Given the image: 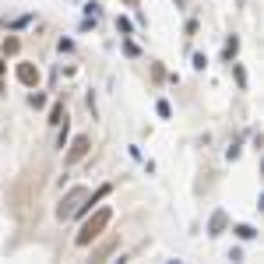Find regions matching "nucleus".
<instances>
[{
  "mask_svg": "<svg viewBox=\"0 0 264 264\" xmlns=\"http://www.w3.org/2000/svg\"><path fill=\"white\" fill-rule=\"evenodd\" d=\"M236 236H240V240H254L257 232H254V226H236Z\"/></svg>",
  "mask_w": 264,
  "mask_h": 264,
  "instance_id": "9d476101",
  "label": "nucleus"
},
{
  "mask_svg": "<svg viewBox=\"0 0 264 264\" xmlns=\"http://www.w3.org/2000/svg\"><path fill=\"white\" fill-rule=\"evenodd\" d=\"M64 148H67V162H81V158L92 152V138H88V134H78L70 144H64Z\"/></svg>",
  "mask_w": 264,
  "mask_h": 264,
  "instance_id": "7ed1b4c3",
  "label": "nucleus"
},
{
  "mask_svg": "<svg viewBox=\"0 0 264 264\" xmlns=\"http://www.w3.org/2000/svg\"><path fill=\"white\" fill-rule=\"evenodd\" d=\"M116 28H120V32H130V28H134V25H130L127 18H116Z\"/></svg>",
  "mask_w": 264,
  "mask_h": 264,
  "instance_id": "ddd939ff",
  "label": "nucleus"
},
{
  "mask_svg": "<svg viewBox=\"0 0 264 264\" xmlns=\"http://www.w3.org/2000/svg\"><path fill=\"white\" fill-rule=\"evenodd\" d=\"M222 229H226V211H215V218H211V236H218Z\"/></svg>",
  "mask_w": 264,
  "mask_h": 264,
  "instance_id": "423d86ee",
  "label": "nucleus"
},
{
  "mask_svg": "<svg viewBox=\"0 0 264 264\" xmlns=\"http://www.w3.org/2000/svg\"><path fill=\"white\" fill-rule=\"evenodd\" d=\"M236 53H240V39L232 35V39L226 42V60H232V56H236Z\"/></svg>",
  "mask_w": 264,
  "mask_h": 264,
  "instance_id": "6e6552de",
  "label": "nucleus"
},
{
  "mask_svg": "<svg viewBox=\"0 0 264 264\" xmlns=\"http://www.w3.org/2000/svg\"><path fill=\"white\" fill-rule=\"evenodd\" d=\"M28 102H32L35 109H42V106H46V95H39V92H32V99H28Z\"/></svg>",
  "mask_w": 264,
  "mask_h": 264,
  "instance_id": "9b49d317",
  "label": "nucleus"
},
{
  "mask_svg": "<svg viewBox=\"0 0 264 264\" xmlns=\"http://www.w3.org/2000/svg\"><path fill=\"white\" fill-rule=\"evenodd\" d=\"M127 4H138V0H127Z\"/></svg>",
  "mask_w": 264,
  "mask_h": 264,
  "instance_id": "2eb2a0df",
  "label": "nucleus"
},
{
  "mask_svg": "<svg viewBox=\"0 0 264 264\" xmlns=\"http://www.w3.org/2000/svg\"><path fill=\"white\" fill-rule=\"evenodd\" d=\"M109 218H113V211H109V208H95V211H92V218H85V226L78 229L74 243H78V246H88L95 236H102V229L109 226Z\"/></svg>",
  "mask_w": 264,
  "mask_h": 264,
  "instance_id": "f257e3e1",
  "label": "nucleus"
},
{
  "mask_svg": "<svg viewBox=\"0 0 264 264\" xmlns=\"http://www.w3.org/2000/svg\"><path fill=\"white\" fill-rule=\"evenodd\" d=\"M18 50H21V42L14 39V35H7V39H4V53H7V56H14Z\"/></svg>",
  "mask_w": 264,
  "mask_h": 264,
  "instance_id": "0eeeda50",
  "label": "nucleus"
},
{
  "mask_svg": "<svg viewBox=\"0 0 264 264\" xmlns=\"http://www.w3.org/2000/svg\"><path fill=\"white\" fill-rule=\"evenodd\" d=\"M232 74H236V81H240V88L246 85V74H243V67H240V64H232Z\"/></svg>",
  "mask_w": 264,
  "mask_h": 264,
  "instance_id": "f8f14e48",
  "label": "nucleus"
},
{
  "mask_svg": "<svg viewBox=\"0 0 264 264\" xmlns=\"http://www.w3.org/2000/svg\"><path fill=\"white\" fill-rule=\"evenodd\" d=\"M155 109H158V116H162V120H169V116H173V109H169V102H166V99H158V102H155Z\"/></svg>",
  "mask_w": 264,
  "mask_h": 264,
  "instance_id": "1a4fd4ad",
  "label": "nucleus"
},
{
  "mask_svg": "<svg viewBox=\"0 0 264 264\" xmlns=\"http://www.w3.org/2000/svg\"><path fill=\"white\" fill-rule=\"evenodd\" d=\"M85 194H88L85 187H74V190H67V197H64L60 204H56V218H60V222H67V218L74 215V208L81 204V197H85Z\"/></svg>",
  "mask_w": 264,
  "mask_h": 264,
  "instance_id": "f03ea898",
  "label": "nucleus"
},
{
  "mask_svg": "<svg viewBox=\"0 0 264 264\" xmlns=\"http://www.w3.org/2000/svg\"><path fill=\"white\" fill-rule=\"evenodd\" d=\"M18 81L25 88H35L39 85V67L35 64H18Z\"/></svg>",
  "mask_w": 264,
  "mask_h": 264,
  "instance_id": "20e7f679",
  "label": "nucleus"
},
{
  "mask_svg": "<svg viewBox=\"0 0 264 264\" xmlns=\"http://www.w3.org/2000/svg\"><path fill=\"white\" fill-rule=\"evenodd\" d=\"M0 74H4V60H0Z\"/></svg>",
  "mask_w": 264,
  "mask_h": 264,
  "instance_id": "4468645a",
  "label": "nucleus"
},
{
  "mask_svg": "<svg viewBox=\"0 0 264 264\" xmlns=\"http://www.w3.org/2000/svg\"><path fill=\"white\" fill-rule=\"evenodd\" d=\"M67 120V109H64V102H53V109H50V123L53 127H60Z\"/></svg>",
  "mask_w": 264,
  "mask_h": 264,
  "instance_id": "39448f33",
  "label": "nucleus"
}]
</instances>
